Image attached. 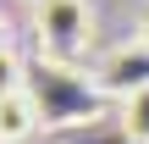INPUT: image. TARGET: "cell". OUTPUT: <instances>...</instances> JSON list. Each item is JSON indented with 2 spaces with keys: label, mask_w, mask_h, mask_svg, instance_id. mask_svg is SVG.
<instances>
[{
  "label": "cell",
  "mask_w": 149,
  "mask_h": 144,
  "mask_svg": "<svg viewBox=\"0 0 149 144\" xmlns=\"http://www.w3.org/2000/svg\"><path fill=\"white\" fill-rule=\"evenodd\" d=\"M94 33V11L88 0H39L33 6V39H39V55L50 61H66L88 44Z\"/></svg>",
  "instance_id": "1"
},
{
  "label": "cell",
  "mask_w": 149,
  "mask_h": 144,
  "mask_svg": "<svg viewBox=\"0 0 149 144\" xmlns=\"http://www.w3.org/2000/svg\"><path fill=\"white\" fill-rule=\"evenodd\" d=\"M94 89L116 94V100H133L138 89H149V44L144 39H127V44L105 50V61L94 67Z\"/></svg>",
  "instance_id": "2"
},
{
  "label": "cell",
  "mask_w": 149,
  "mask_h": 144,
  "mask_svg": "<svg viewBox=\"0 0 149 144\" xmlns=\"http://www.w3.org/2000/svg\"><path fill=\"white\" fill-rule=\"evenodd\" d=\"M39 128H44V111H39L33 89H22V94H11V100H0V144H28Z\"/></svg>",
  "instance_id": "3"
},
{
  "label": "cell",
  "mask_w": 149,
  "mask_h": 144,
  "mask_svg": "<svg viewBox=\"0 0 149 144\" xmlns=\"http://www.w3.org/2000/svg\"><path fill=\"white\" fill-rule=\"evenodd\" d=\"M122 133L133 144H149V89H138L133 100H122Z\"/></svg>",
  "instance_id": "4"
},
{
  "label": "cell",
  "mask_w": 149,
  "mask_h": 144,
  "mask_svg": "<svg viewBox=\"0 0 149 144\" xmlns=\"http://www.w3.org/2000/svg\"><path fill=\"white\" fill-rule=\"evenodd\" d=\"M22 89H28V72H22L17 50H0V100H11V94H22Z\"/></svg>",
  "instance_id": "5"
},
{
  "label": "cell",
  "mask_w": 149,
  "mask_h": 144,
  "mask_svg": "<svg viewBox=\"0 0 149 144\" xmlns=\"http://www.w3.org/2000/svg\"><path fill=\"white\" fill-rule=\"evenodd\" d=\"M138 39H144V44H149V6H144V11H138Z\"/></svg>",
  "instance_id": "6"
},
{
  "label": "cell",
  "mask_w": 149,
  "mask_h": 144,
  "mask_svg": "<svg viewBox=\"0 0 149 144\" xmlns=\"http://www.w3.org/2000/svg\"><path fill=\"white\" fill-rule=\"evenodd\" d=\"M0 50H11V22L0 17Z\"/></svg>",
  "instance_id": "7"
},
{
  "label": "cell",
  "mask_w": 149,
  "mask_h": 144,
  "mask_svg": "<svg viewBox=\"0 0 149 144\" xmlns=\"http://www.w3.org/2000/svg\"><path fill=\"white\" fill-rule=\"evenodd\" d=\"M28 6H39V0H28Z\"/></svg>",
  "instance_id": "8"
}]
</instances>
